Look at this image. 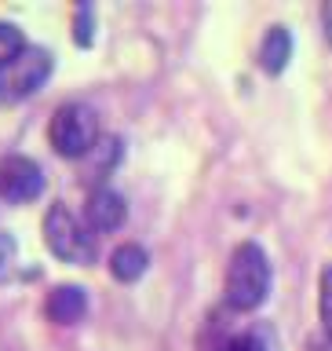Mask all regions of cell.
Masks as SVG:
<instances>
[{
    "instance_id": "cell-1",
    "label": "cell",
    "mask_w": 332,
    "mask_h": 351,
    "mask_svg": "<svg viewBox=\"0 0 332 351\" xmlns=\"http://www.w3.org/2000/svg\"><path fill=\"white\" fill-rule=\"evenodd\" d=\"M270 293V260L256 241H241L227 267V304L234 311H252Z\"/></svg>"
},
{
    "instance_id": "cell-2",
    "label": "cell",
    "mask_w": 332,
    "mask_h": 351,
    "mask_svg": "<svg viewBox=\"0 0 332 351\" xmlns=\"http://www.w3.org/2000/svg\"><path fill=\"white\" fill-rule=\"evenodd\" d=\"M48 139L62 158H84L99 147V117L88 103H62L51 114Z\"/></svg>"
},
{
    "instance_id": "cell-3",
    "label": "cell",
    "mask_w": 332,
    "mask_h": 351,
    "mask_svg": "<svg viewBox=\"0 0 332 351\" xmlns=\"http://www.w3.org/2000/svg\"><path fill=\"white\" fill-rule=\"evenodd\" d=\"M44 241H48V249L66 263H81L84 267V263L95 260V241L88 234V227L62 202H55L48 208V216H44Z\"/></svg>"
},
{
    "instance_id": "cell-4",
    "label": "cell",
    "mask_w": 332,
    "mask_h": 351,
    "mask_svg": "<svg viewBox=\"0 0 332 351\" xmlns=\"http://www.w3.org/2000/svg\"><path fill=\"white\" fill-rule=\"evenodd\" d=\"M48 73H51V51L37 48V44H26L18 59L0 70V88L8 95H29L48 81Z\"/></svg>"
},
{
    "instance_id": "cell-5",
    "label": "cell",
    "mask_w": 332,
    "mask_h": 351,
    "mask_svg": "<svg viewBox=\"0 0 332 351\" xmlns=\"http://www.w3.org/2000/svg\"><path fill=\"white\" fill-rule=\"evenodd\" d=\"M44 191V176H40V165L26 158V154H8L0 158V197L4 202H33L40 197Z\"/></svg>"
},
{
    "instance_id": "cell-6",
    "label": "cell",
    "mask_w": 332,
    "mask_h": 351,
    "mask_svg": "<svg viewBox=\"0 0 332 351\" xmlns=\"http://www.w3.org/2000/svg\"><path fill=\"white\" fill-rule=\"evenodd\" d=\"M128 216V205L125 197L117 191H110V186H95L92 194H88V205H84V219H88V230H99V234H106V230H117L125 223Z\"/></svg>"
},
{
    "instance_id": "cell-7",
    "label": "cell",
    "mask_w": 332,
    "mask_h": 351,
    "mask_svg": "<svg viewBox=\"0 0 332 351\" xmlns=\"http://www.w3.org/2000/svg\"><path fill=\"white\" fill-rule=\"evenodd\" d=\"M84 311H88V293L81 285H55L48 293V300H44V315H48L55 326L81 322Z\"/></svg>"
},
{
    "instance_id": "cell-8",
    "label": "cell",
    "mask_w": 332,
    "mask_h": 351,
    "mask_svg": "<svg viewBox=\"0 0 332 351\" xmlns=\"http://www.w3.org/2000/svg\"><path fill=\"white\" fill-rule=\"evenodd\" d=\"M292 59V33L285 26H270L267 37L259 44V66L267 73H281Z\"/></svg>"
},
{
    "instance_id": "cell-9",
    "label": "cell",
    "mask_w": 332,
    "mask_h": 351,
    "mask_svg": "<svg viewBox=\"0 0 332 351\" xmlns=\"http://www.w3.org/2000/svg\"><path fill=\"white\" fill-rule=\"evenodd\" d=\"M146 263H150V256L139 241H125V245H117L110 252V271H114L117 282H136L146 271Z\"/></svg>"
},
{
    "instance_id": "cell-10",
    "label": "cell",
    "mask_w": 332,
    "mask_h": 351,
    "mask_svg": "<svg viewBox=\"0 0 332 351\" xmlns=\"http://www.w3.org/2000/svg\"><path fill=\"white\" fill-rule=\"evenodd\" d=\"M223 351H278V344H274V337H270V329H248V333H241L234 337Z\"/></svg>"
},
{
    "instance_id": "cell-11",
    "label": "cell",
    "mask_w": 332,
    "mask_h": 351,
    "mask_svg": "<svg viewBox=\"0 0 332 351\" xmlns=\"http://www.w3.org/2000/svg\"><path fill=\"white\" fill-rule=\"evenodd\" d=\"M22 48H26V37H22L18 26H11V22H0V70H4L8 62H15Z\"/></svg>"
},
{
    "instance_id": "cell-12",
    "label": "cell",
    "mask_w": 332,
    "mask_h": 351,
    "mask_svg": "<svg viewBox=\"0 0 332 351\" xmlns=\"http://www.w3.org/2000/svg\"><path fill=\"white\" fill-rule=\"evenodd\" d=\"M318 311H322L325 337L332 340V263L322 271V282H318Z\"/></svg>"
},
{
    "instance_id": "cell-13",
    "label": "cell",
    "mask_w": 332,
    "mask_h": 351,
    "mask_svg": "<svg viewBox=\"0 0 332 351\" xmlns=\"http://www.w3.org/2000/svg\"><path fill=\"white\" fill-rule=\"evenodd\" d=\"M15 260H18V245L8 230H0V282H8L15 274Z\"/></svg>"
},
{
    "instance_id": "cell-14",
    "label": "cell",
    "mask_w": 332,
    "mask_h": 351,
    "mask_svg": "<svg viewBox=\"0 0 332 351\" xmlns=\"http://www.w3.org/2000/svg\"><path fill=\"white\" fill-rule=\"evenodd\" d=\"M92 15H95V8L92 4H81L77 8V19H73V33H77V44H92Z\"/></svg>"
},
{
    "instance_id": "cell-15",
    "label": "cell",
    "mask_w": 332,
    "mask_h": 351,
    "mask_svg": "<svg viewBox=\"0 0 332 351\" xmlns=\"http://www.w3.org/2000/svg\"><path fill=\"white\" fill-rule=\"evenodd\" d=\"M307 351H332V340L329 337H314L311 344H307Z\"/></svg>"
},
{
    "instance_id": "cell-16",
    "label": "cell",
    "mask_w": 332,
    "mask_h": 351,
    "mask_svg": "<svg viewBox=\"0 0 332 351\" xmlns=\"http://www.w3.org/2000/svg\"><path fill=\"white\" fill-rule=\"evenodd\" d=\"M322 19H325V33H329V40H332V4H325Z\"/></svg>"
}]
</instances>
